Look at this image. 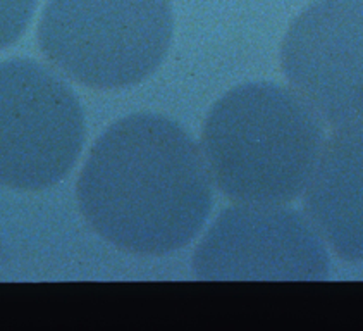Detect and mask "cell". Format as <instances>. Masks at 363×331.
Here are the masks:
<instances>
[{
    "instance_id": "1",
    "label": "cell",
    "mask_w": 363,
    "mask_h": 331,
    "mask_svg": "<svg viewBox=\"0 0 363 331\" xmlns=\"http://www.w3.org/2000/svg\"><path fill=\"white\" fill-rule=\"evenodd\" d=\"M76 193L84 219L108 244L164 256L199 235L211 214L212 176L183 126L138 112L96 140Z\"/></svg>"
},
{
    "instance_id": "2",
    "label": "cell",
    "mask_w": 363,
    "mask_h": 331,
    "mask_svg": "<svg viewBox=\"0 0 363 331\" xmlns=\"http://www.w3.org/2000/svg\"><path fill=\"white\" fill-rule=\"evenodd\" d=\"M324 142L322 119L296 92L257 82L233 88L213 104L201 152L228 199L284 205L308 187Z\"/></svg>"
},
{
    "instance_id": "3",
    "label": "cell",
    "mask_w": 363,
    "mask_h": 331,
    "mask_svg": "<svg viewBox=\"0 0 363 331\" xmlns=\"http://www.w3.org/2000/svg\"><path fill=\"white\" fill-rule=\"evenodd\" d=\"M172 33L171 0H48L38 43L62 75L114 90L135 87L159 70Z\"/></svg>"
},
{
    "instance_id": "4",
    "label": "cell",
    "mask_w": 363,
    "mask_h": 331,
    "mask_svg": "<svg viewBox=\"0 0 363 331\" xmlns=\"http://www.w3.org/2000/svg\"><path fill=\"white\" fill-rule=\"evenodd\" d=\"M84 136L82 104L57 72L31 59L0 63V183L54 187L69 175Z\"/></svg>"
},
{
    "instance_id": "5",
    "label": "cell",
    "mask_w": 363,
    "mask_h": 331,
    "mask_svg": "<svg viewBox=\"0 0 363 331\" xmlns=\"http://www.w3.org/2000/svg\"><path fill=\"white\" fill-rule=\"evenodd\" d=\"M324 238L308 216L284 205L238 204L219 214L193 256L199 280H291L329 276Z\"/></svg>"
},
{
    "instance_id": "6",
    "label": "cell",
    "mask_w": 363,
    "mask_h": 331,
    "mask_svg": "<svg viewBox=\"0 0 363 331\" xmlns=\"http://www.w3.org/2000/svg\"><path fill=\"white\" fill-rule=\"evenodd\" d=\"M293 90L336 128L363 121V0H315L293 19L281 48Z\"/></svg>"
},
{
    "instance_id": "7",
    "label": "cell",
    "mask_w": 363,
    "mask_h": 331,
    "mask_svg": "<svg viewBox=\"0 0 363 331\" xmlns=\"http://www.w3.org/2000/svg\"><path fill=\"white\" fill-rule=\"evenodd\" d=\"M305 209L342 261H363V121L336 128L324 142Z\"/></svg>"
},
{
    "instance_id": "8",
    "label": "cell",
    "mask_w": 363,
    "mask_h": 331,
    "mask_svg": "<svg viewBox=\"0 0 363 331\" xmlns=\"http://www.w3.org/2000/svg\"><path fill=\"white\" fill-rule=\"evenodd\" d=\"M38 0H0V50L21 38L30 26Z\"/></svg>"
}]
</instances>
